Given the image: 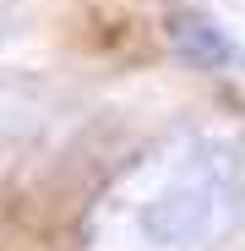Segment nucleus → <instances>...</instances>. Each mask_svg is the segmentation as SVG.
<instances>
[{
	"mask_svg": "<svg viewBox=\"0 0 245 251\" xmlns=\"http://www.w3.org/2000/svg\"><path fill=\"white\" fill-rule=\"evenodd\" d=\"M245 219V131L191 126L120 175L98 207L93 251H207Z\"/></svg>",
	"mask_w": 245,
	"mask_h": 251,
	"instance_id": "f257e3e1",
	"label": "nucleus"
},
{
	"mask_svg": "<svg viewBox=\"0 0 245 251\" xmlns=\"http://www.w3.org/2000/svg\"><path fill=\"white\" fill-rule=\"evenodd\" d=\"M163 33H169V50L196 66V71H229V66H245L240 44L213 22V17H201V11H175L169 22H163Z\"/></svg>",
	"mask_w": 245,
	"mask_h": 251,
	"instance_id": "f03ea898",
	"label": "nucleus"
},
{
	"mask_svg": "<svg viewBox=\"0 0 245 251\" xmlns=\"http://www.w3.org/2000/svg\"><path fill=\"white\" fill-rule=\"evenodd\" d=\"M44 120V88L27 71H0V153L22 148Z\"/></svg>",
	"mask_w": 245,
	"mask_h": 251,
	"instance_id": "7ed1b4c3",
	"label": "nucleus"
}]
</instances>
